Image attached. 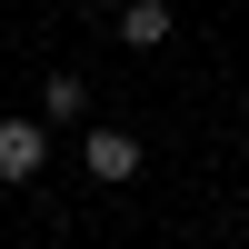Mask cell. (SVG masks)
Listing matches in <instances>:
<instances>
[{
	"mask_svg": "<svg viewBox=\"0 0 249 249\" xmlns=\"http://www.w3.org/2000/svg\"><path fill=\"white\" fill-rule=\"evenodd\" d=\"M50 170V120H0V179H40Z\"/></svg>",
	"mask_w": 249,
	"mask_h": 249,
	"instance_id": "obj_1",
	"label": "cell"
},
{
	"mask_svg": "<svg viewBox=\"0 0 249 249\" xmlns=\"http://www.w3.org/2000/svg\"><path fill=\"white\" fill-rule=\"evenodd\" d=\"M80 170H90L100 190H120V179H140V140L130 130H90L80 140Z\"/></svg>",
	"mask_w": 249,
	"mask_h": 249,
	"instance_id": "obj_2",
	"label": "cell"
},
{
	"mask_svg": "<svg viewBox=\"0 0 249 249\" xmlns=\"http://www.w3.org/2000/svg\"><path fill=\"white\" fill-rule=\"evenodd\" d=\"M90 110V80L80 70H50V90H40V120H80Z\"/></svg>",
	"mask_w": 249,
	"mask_h": 249,
	"instance_id": "obj_4",
	"label": "cell"
},
{
	"mask_svg": "<svg viewBox=\"0 0 249 249\" xmlns=\"http://www.w3.org/2000/svg\"><path fill=\"white\" fill-rule=\"evenodd\" d=\"M170 30H179V10H170V0H120V40H130V50H160Z\"/></svg>",
	"mask_w": 249,
	"mask_h": 249,
	"instance_id": "obj_3",
	"label": "cell"
}]
</instances>
